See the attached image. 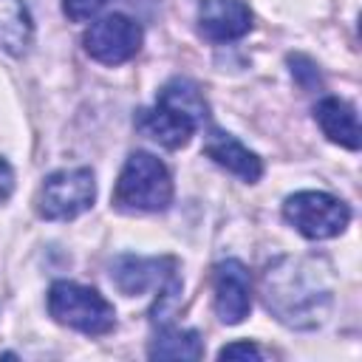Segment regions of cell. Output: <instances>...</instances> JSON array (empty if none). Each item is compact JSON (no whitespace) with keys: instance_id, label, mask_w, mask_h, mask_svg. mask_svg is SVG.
I'll use <instances>...</instances> for the list:
<instances>
[{"instance_id":"1","label":"cell","mask_w":362,"mask_h":362,"mask_svg":"<svg viewBox=\"0 0 362 362\" xmlns=\"http://www.w3.org/2000/svg\"><path fill=\"white\" fill-rule=\"evenodd\" d=\"M266 308L291 328H317L331 308V286L311 257H280L263 272Z\"/></svg>"},{"instance_id":"2","label":"cell","mask_w":362,"mask_h":362,"mask_svg":"<svg viewBox=\"0 0 362 362\" xmlns=\"http://www.w3.org/2000/svg\"><path fill=\"white\" fill-rule=\"evenodd\" d=\"M209 116V107L201 96V90L189 79H170L161 90L153 107H141L136 113V130L147 139L158 141L167 150L184 147L198 127H204Z\"/></svg>"},{"instance_id":"3","label":"cell","mask_w":362,"mask_h":362,"mask_svg":"<svg viewBox=\"0 0 362 362\" xmlns=\"http://www.w3.org/2000/svg\"><path fill=\"white\" fill-rule=\"evenodd\" d=\"M173 201V178L164 161H158L153 153L136 150L124 161L116 189H113V204L122 212H161Z\"/></svg>"},{"instance_id":"4","label":"cell","mask_w":362,"mask_h":362,"mask_svg":"<svg viewBox=\"0 0 362 362\" xmlns=\"http://www.w3.org/2000/svg\"><path fill=\"white\" fill-rule=\"evenodd\" d=\"M48 311L59 325H68L88 337H102L116 325L113 305L96 288H88L71 280H59L51 286Z\"/></svg>"},{"instance_id":"5","label":"cell","mask_w":362,"mask_h":362,"mask_svg":"<svg viewBox=\"0 0 362 362\" xmlns=\"http://www.w3.org/2000/svg\"><path fill=\"white\" fill-rule=\"evenodd\" d=\"M283 215L300 235H305L311 240L337 238L351 221V209L345 201H339L328 192H317V189L288 195L283 204Z\"/></svg>"},{"instance_id":"6","label":"cell","mask_w":362,"mask_h":362,"mask_svg":"<svg viewBox=\"0 0 362 362\" xmlns=\"http://www.w3.org/2000/svg\"><path fill=\"white\" fill-rule=\"evenodd\" d=\"M110 280L113 286L127 294H144V291H158L156 297L164 303L175 300L181 291V280H178V263L173 257H133V255H122L113 260L110 266Z\"/></svg>"},{"instance_id":"7","label":"cell","mask_w":362,"mask_h":362,"mask_svg":"<svg viewBox=\"0 0 362 362\" xmlns=\"http://www.w3.org/2000/svg\"><path fill=\"white\" fill-rule=\"evenodd\" d=\"M96 198V181L88 167L51 173L37 195V212L45 221H71L90 209Z\"/></svg>"},{"instance_id":"8","label":"cell","mask_w":362,"mask_h":362,"mask_svg":"<svg viewBox=\"0 0 362 362\" xmlns=\"http://www.w3.org/2000/svg\"><path fill=\"white\" fill-rule=\"evenodd\" d=\"M141 37L144 34L136 20H130L127 14H107L96 23H90L82 42H85V51L90 59H96L102 65H122L139 54Z\"/></svg>"},{"instance_id":"9","label":"cell","mask_w":362,"mask_h":362,"mask_svg":"<svg viewBox=\"0 0 362 362\" xmlns=\"http://www.w3.org/2000/svg\"><path fill=\"white\" fill-rule=\"evenodd\" d=\"M215 311L226 325H238L249 317L252 308V277L240 260H221L212 272Z\"/></svg>"},{"instance_id":"10","label":"cell","mask_w":362,"mask_h":362,"mask_svg":"<svg viewBox=\"0 0 362 362\" xmlns=\"http://www.w3.org/2000/svg\"><path fill=\"white\" fill-rule=\"evenodd\" d=\"M252 28V11L243 0H201L198 3V31L209 42L240 40Z\"/></svg>"},{"instance_id":"11","label":"cell","mask_w":362,"mask_h":362,"mask_svg":"<svg viewBox=\"0 0 362 362\" xmlns=\"http://www.w3.org/2000/svg\"><path fill=\"white\" fill-rule=\"evenodd\" d=\"M204 153H206L218 167H223L226 173L238 175L240 181L255 184V181L263 175L260 158H257L252 150H246L235 136H229V133H223V130H218V127L206 130Z\"/></svg>"},{"instance_id":"12","label":"cell","mask_w":362,"mask_h":362,"mask_svg":"<svg viewBox=\"0 0 362 362\" xmlns=\"http://www.w3.org/2000/svg\"><path fill=\"white\" fill-rule=\"evenodd\" d=\"M314 119L322 127V133L334 141L342 144L348 150H359V122H356V110L337 96H325L317 107H314Z\"/></svg>"},{"instance_id":"13","label":"cell","mask_w":362,"mask_h":362,"mask_svg":"<svg viewBox=\"0 0 362 362\" xmlns=\"http://www.w3.org/2000/svg\"><path fill=\"white\" fill-rule=\"evenodd\" d=\"M34 37L31 14L23 0H0V51L20 57Z\"/></svg>"},{"instance_id":"14","label":"cell","mask_w":362,"mask_h":362,"mask_svg":"<svg viewBox=\"0 0 362 362\" xmlns=\"http://www.w3.org/2000/svg\"><path fill=\"white\" fill-rule=\"evenodd\" d=\"M147 354L153 359H201L204 356V342L198 331H187V328H161Z\"/></svg>"},{"instance_id":"15","label":"cell","mask_w":362,"mask_h":362,"mask_svg":"<svg viewBox=\"0 0 362 362\" xmlns=\"http://www.w3.org/2000/svg\"><path fill=\"white\" fill-rule=\"evenodd\" d=\"M288 65H291V76L297 79L300 88H305V90L320 88V74H317V68H314V62L308 57L294 54V57H288Z\"/></svg>"},{"instance_id":"16","label":"cell","mask_w":362,"mask_h":362,"mask_svg":"<svg viewBox=\"0 0 362 362\" xmlns=\"http://www.w3.org/2000/svg\"><path fill=\"white\" fill-rule=\"evenodd\" d=\"M105 3H107V0H65L62 8H65V14H68L74 23H85V20H90Z\"/></svg>"},{"instance_id":"17","label":"cell","mask_w":362,"mask_h":362,"mask_svg":"<svg viewBox=\"0 0 362 362\" xmlns=\"http://www.w3.org/2000/svg\"><path fill=\"white\" fill-rule=\"evenodd\" d=\"M218 359H263V351H260L255 342L243 339V342H229V345H223V348L218 351Z\"/></svg>"},{"instance_id":"18","label":"cell","mask_w":362,"mask_h":362,"mask_svg":"<svg viewBox=\"0 0 362 362\" xmlns=\"http://www.w3.org/2000/svg\"><path fill=\"white\" fill-rule=\"evenodd\" d=\"M11 192H14V170L8 161L0 158V204H6Z\"/></svg>"}]
</instances>
